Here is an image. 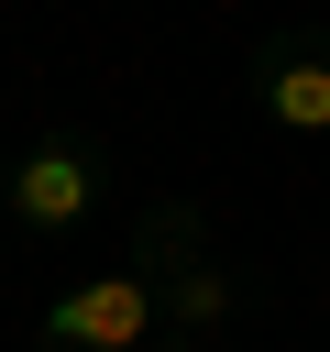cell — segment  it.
Listing matches in <instances>:
<instances>
[{"label":"cell","mask_w":330,"mask_h":352,"mask_svg":"<svg viewBox=\"0 0 330 352\" xmlns=\"http://www.w3.org/2000/svg\"><path fill=\"white\" fill-rule=\"evenodd\" d=\"M154 341H165V297H154V264H143V253L77 275V286L33 319V352H154Z\"/></svg>","instance_id":"obj_2"},{"label":"cell","mask_w":330,"mask_h":352,"mask_svg":"<svg viewBox=\"0 0 330 352\" xmlns=\"http://www.w3.org/2000/svg\"><path fill=\"white\" fill-rule=\"evenodd\" d=\"M132 253L154 264V297H165V341H176V352H198V341L231 330L242 286H231V264L209 253V209H198V198H154V209L132 220Z\"/></svg>","instance_id":"obj_1"},{"label":"cell","mask_w":330,"mask_h":352,"mask_svg":"<svg viewBox=\"0 0 330 352\" xmlns=\"http://www.w3.org/2000/svg\"><path fill=\"white\" fill-rule=\"evenodd\" d=\"M99 198H110V154L77 143V132H44V143L11 154V209H0V220H11L33 253H66V242L88 231Z\"/></svg>","instance_id":"obj_3"},{"label":"cell","mask_w":330,"mask_h":352,"mask_svg":"<svg viewBox=\"0 0 330 352\" xmlns=\"http://www.w3.org/2000/svg\"><path fill=\"white\" fill-rule=\"evenodd\" d=\"M0 209H11V154H0Z\"/></svg>","instance_id":"obj_5"},{"label":"cell","mask_w":330,"mask_h":352,"mask_svg":"<svg viewBox=\"0 0 330 352\" xmlns=\"http://www.w3.org/2000/svg\"><path fill=\"white\" fill-rule=\"evenodd\" d=\"M242 88H253V121L275 132V143H297V154H319L330 143V33H264L253 55H242Z\"/></svg>","instance_id":"obj_4"}]
</instances>
